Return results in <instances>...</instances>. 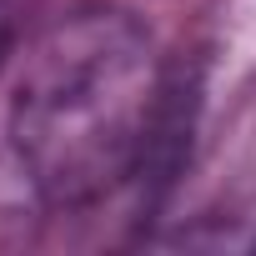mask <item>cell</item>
Here are the masks:
<instances>
[{"instance_id": "cell-1", "label": "cell", "mask_w": 256, "mask_h": 256, "mask_svg": "<svg viewBox=\"0 0 256 256\" xmlns=\"http://www.w3.org/2000/svg\"><path fill=\"white\" fill-rule=\"evenodd\" d=\"M166 70L126 10H76L50 26L10 90L6 136L50 211H86L126 186L151 151Z\"/></svg>"}, {"instance_id": "cell-2", "label": "cell", "mask_w": 256, "mask_h": 256, "mask_svg": "<svg viewBox=\"0 0 256 256\" xmlns=\"http://www.w3.org/2000/svg\"><path fill=\"white\" fill-rule=\"evenodd\" d=\"M10 36H16V0H0V56L10 50Z\"/></svg>"}]
</instances>
